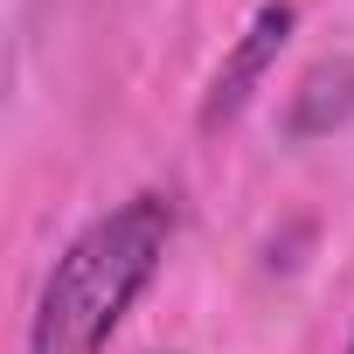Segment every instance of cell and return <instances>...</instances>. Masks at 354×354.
Masks as SVG:
<instances>
[{
	"label": "cell",
	"instance_id": "7a4b0ae2",
	"mask_svg": "<svg viewBox=\"0 0 354 354\" xmlns=\"http://www.w3.org/2000/svg\"><path fill=\"white\" fill-rule=\"evenodd\" d=\"M292 28H299V8H292V0H264V8L250 15L243 42H236V49L223 56V70L209 77V97H202V132H223V125H236V118L250 111V97H257V91H264V77L278 70V56H285Z\"/></svg>",
	"mask_w": 354,
	"mask_h": 354
},
{
	"label": "cell",
	"instance_id": "3957f363",
	"mask_svg": "<svg viewBox=\"0 0 354 354\" xmlns=\"http://www.w3.org/2000/svg\"><path fill=\"white\" fill-rule=\"evenodd\" d=\"M354 118V56H326L285 97V139H326Z\"/></svg>",
	"mask_w": 354,
	"mask_h": 354
},
{
	"label": "cell",
	"instance_id": "277c9868",
	"mask_svg": "<svg viewBox=\"0 0 354 354\" xmlns=\"http://www.w3.org/2000/svg\"><path fill=\"white\" fill-rule=\"evenodd\" d=\"M347 354H354V340H347Z\"/></svg>",
	"mask_w": 354,
	"mask_h": 354
},
{
	"label": "cell",
	"instance_id": "6da1fadb",
	"mask_svg": "<svg viewBox=\"0 0 354 354\" xmlns=\"http://www.w3.org/2000/svg\"><path fill=\"white\" fill-rule=\"evenodd\" d=\"M167 250H174V195L160 188H139L97 223H84L35 292L28 354H104L132 319V306L153 292Z\"/></svg>",
	"mask_w": 354,
	"mask_h": 354
}]
</instances>
